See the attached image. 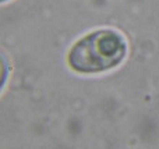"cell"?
I'll return each instance as SVG.
<instances>
[{
  "label": "cell",
  "instance_id": "obj_1",
  "mask_svg": "<svg viewBox=\"0 0 159 149\" xmlns=\"http://www.w3.org/2000/svg\"><path fill=\"white\" fill-rule=\"evenodd\" d=\"M126 52L127 45L120 33L113 29H98L73 45L67 61L74 71L95 74L119 66Z\"/></svg>",
  "mask_w": 159,
  "mask_h": 149
},
{
  "label": "cell",
  "instance_id": "obj_2",
  "mask_svg": "<svg viewBox=\"0 0 159 149\" xmlns=\"http://www.w3.org/2000/svg\"><path fill=\"white\" fill-rule=\"evenodd\" d=\"M7 74H8V64L6 57L0 53V89L3 88L6 80H7Z\"/></svg>",
  "mask_w": 159,
  "mask_h": 149
},
{
  "label": "cell",
  "instance_id": "obj_3",
  "mask_svg": "<svg viewBox=\"0 0 159 149\" xmlns=\"http://www.w3.org/2000/svg\"><path fill=\"white\" fill-rule=\"evenodd\" d=\"M3 2H7V0H0V3H3Z\"/></svg>",
  "mask_w": 159,
  "mask_h": 149
}]
</instances>
